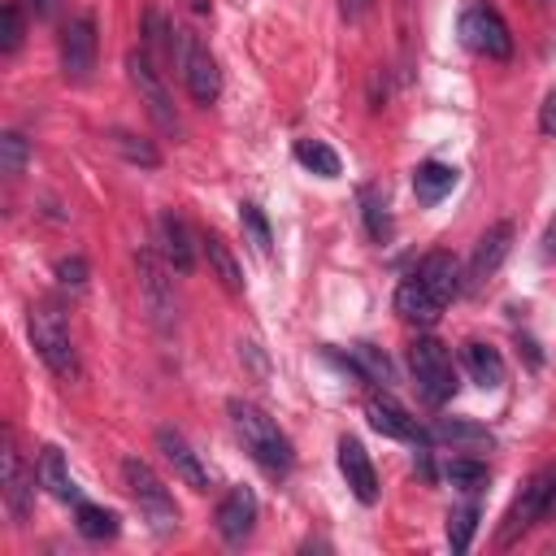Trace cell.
Here are the masks:
<instances>
[{
	"instance_id": "1",
	"label": "cell",
	"mask_w": 556,
	"mask_h": 556,
	"mask_svg": "<svg viewBox=\"0 0 556 556\" xmlns=\"http://www.w3.org/2000/svg\"><path fill=\"white\" fill-rule=\"evenodd\" d=\"M460 287H465V282H460L456 256L443 252V248H434V252H426V256L400 278V287H395V313H400L404 321H413V326H434V321L443 317L447 300H452Z\"/></svg>"
},
{
	"instance_id": "2",
	"label": "cell",
	"mask_w": 556,
	"mask_h": 556,
	"mask_svg": "<svg viewBox=\"0 0 556 556\" xmlns=\"http://www.w3.org/2000/svg\"><path fill=\"white\" fill-rule=\"evenodd\" d=\"M226 413H230V426H235V434H239L243 452H248V456H252L269 478L291 473V465H295L291 439L282 434V426H278L261 404H252V400H230V404H226Z\"/></svg>"
},
{
	"instance_id": "3",
	"label": "cell",
	"mask_w": 556,
	"mask_h": 556,
	"mask_svg": "<svg viewBox=\"0 0 556 556\" xmlns=\"http://www.w3.org/2000/svg\"><path fill=\"white\" fill-rule=\"evenodd\" d=\"M122 482H126L130 500L139 504L143 521H148L156 534H174V530H178V504H174V495H169L165 478H161L148 460L126 456V460H122Z\"/></svg>"
},
{
	"instance_id": "4",
	"label": "cell",
	"mask_w": 556,
	"mask_h": 556,
	"mask_svg": "<svg viewBox=\"0 0 556 556\" xmlns=\"http://www.w3.org/2000/svg\"><path fill=\"white\" fill-rule=\"evenodd\" d=\"M30 343L39 352V361L61 378V382H74L78 378V352H74V339H70V326H65V313L56 304H35L30 308Z\"/></svg>"
},
{
	"instance_id": "5",
	"label": "cell",
	"mask_w": 556,
	"mask_h": 556,
	"mask_svg": "<svg viewBox=\"0 0 556 556\" xmlns=\"http://www.w3.org/2000/svg\"><path fill=\"white\" fill-rule=\"evenodd\" d=\"M408 369H413V382H417V395L426 404H447L456 395V365H452V352L447 343H439L434 334H421L408 343Z\"/></svg>"
},
{
	"instance_id": "6",
	"label": "cell",
	"mask_w": 556,
	"mask_h": 556,
	"mask_svg": "<svg viewBox=\"0 0 556 556\" xmlns=\"http://www.w3.org/2000/svg\"><path fill=\"white\" fill-rule=\"evenodd\" d=\"M135 274H139V300L148 308V321L161 334H169L178 326V295H174V278H169L174 269H169V261L161 252H152V248H139L135 252Z\"/></svg>"
},
{
	"instance_id": "7",
	"label": "cell",
	"mask_w": 556,
	"mask_h": 556,
	"mask_svg": "<svg viewBox=\"0 0 556 556\" xmlns=\"http://www.w3.org/2000/svg\"><path fill=\"white\" fill-rule=\"evenodd\" d=\"M456 35L469 52L486 56V61H508L513 56V30L504 22V13L486 0H469L460 9V22H456Z\"/></svg>"
},
{
	"instance_id": "8",
	"label": "cell",
	"mask_w": 556,
	"mask_h": 556,
	"mask_svg": "<svg viewBox=\"0 0 556 556\" xmlns=\"http://www.w3.org/2000/svg\"><path fill=\"white\" fill-rule=\"evenodd\" d=\"M126 78H130V87L139 91V104L148 109L152 126H156V130H165V135H178L174 96H169V87H165V78H161V70H156V61H152V52H148V48L126 52Z\"/></svg>"
},
{
	"instance_id": "9",
	"label": "cell",
	"mask_w": 556,
	"mask_h": 556,
	"mask_svg": "<svg viewBox=\"0 0 556 556\" xmlns=\"http://www.w3.org/2000/svg\"><path fill=\"white\" fill-rule=\"evenodd\" d=\"M174 65H178V74H182V83H187V91H191L195 104H213V100H217V91H222V70H217L213 52H208L191 30H178V35H174Z\"/></svg>"
},
{
	"instance_id": "10",
	"label": "cell",
	"mask_w": 556,
	"mask_h": 556,
	"mask_svg": "<svg viewBox=\"0 0 556 556\" xmlns=\"http://www.w3.org/2000/svg\"><path fill=\"white\" fill-rule=\"evenodd\" d=\"M35 478H39V473L26 469V460H22L17 443H13V430H4V447H0V486H4V508H9V517H13L17 526L30 517Z\"/></svg>"
},
{
	"instance_id": "11",
	"label": "cell",
	"mask_w": 556,
	"mask_h": 556,
	"mask_svg": "<svg viewBox=\"0 0 556 556\" xmlns=\"http://www.w3.org/2000/svg\"><path fill=\"white\" fill-rule=\"evenodd\" d=\"M96 22L91 17H70L65 30H61V74L70 83H87L91 70H96Z\"/></svg>"
},
{
	"instance_id": "12",
	"label": "cell",
	"mask_w": 556,
	"mask_h": 556,
	"mask_svg": "<svg viewBox=\"0 0 556 556\" xmlns=\"http://www.w3.org/2000/svg\"><path fill=\"white\" fill-rule=\"evenodd\" d=\"M552 482H556V473H534L526 486H521V495L508 504V513H504V526H500V543H513L517 534H526L534 521H543L547 517V495H552Z\"/></svg>"
},
{
	"instance_id": "13",
	"label": "cell",
	"mask_w": 556,
	"mask_h": 556,
	"mask_svg": "<svg viewBox=\"0 0 556 556\" xmlns=\"http://www.w3.org/2000/svg\"><path fill=\"white\" fill-rule=\"evenodd\" d=\"M156 452L165 456V465L174 469V478H178L182 486H191V491H208V465L200 460V452H195L178 430L161 426V430H156Z\"/></svg>"
},
{
	"instance_id": "14",
	"label": "cell",
	"mask_w": 556,
	"mask_h": 556,
	"mask_svg": "<svg viewBox=\"0 0 556 556\" xmlns=\"http://www.w3.org/2000/svg\"><path fill=\"white\" fill-rule=\"evenodd\" d=\"M513 248V222H495L482 230V239L473 243V256H469V269H465V287H482L495 278V269L504 265Z\"/></svg>"
},
{
	"instance_id": "15",
	"label": "cell",
	"mask_w": 556,
	"mask_h": 556,
	"mask_svg": "<svg viewBox=\"0 0 556 556\" xmlns=\"http://www.w3.org/2000/svg\"><path fill=\"white\" fill-rule=\"evenodd\" d=\"M156 235H161V256L169 261V269L191 274V269H195L200 239L191 235L187 217H182V213H174V208H165V213H161V222H156Z\"/></svg>"
},
{
	"instance_id": "16",
	"label": "cell",
	"mask_w": 556,
	"mask_h": 556,
	"mask_svg": "<svg viewBox=\"0 0 556 556\" xmlns=\"http://www.w3.org/2000/svg\"><path fill=\"white\" fill-rule=\"evenodd\" d=\"M365 417H369V426H374L378 434H387V439L430 443V434L417 426V417H408V408L395 404L391 395H369V400H365Z\"/></svg>"
},
{
	"instance_id": "17",
	"label": "cell",
	"mask_w": 556,
	"mask_h": 556,
	"mask_svg": "<svg viewBox=\"0 0 556 556\" xmlns=\"http://www.w3.org/2000/svg\"><path fill=\"white\" fill-rule=\"evenodd\" d=\"M213 526L226 543H243L256 530V495L248 486H230L213 513Z\"/></svg>"
},
{
	"instance_id": "18",
	"label": "cell",
	"mask_w": 556,
	"mask_h": 556,
	"mask_svg": "<svg viewBox=\"0 0 556 556\" xmlns=\"http://www.w3.org/2000/svg\"><path fill=\"white\" fill-rule=\"evenodd\" d=\"M339 473H343V482L352 486V495H356L361 504H374V500H378V473H374V460H369L365 443L352 439V434L339 439Z\"/></svg>"
},
{
	"instance_id": "19",
	"label": "cell",
	"mask_w": 556,
	"mask_h": 556,
	"mask_svg": "<svg viewBox=\"0 0 556 556\" xmlns=\"http://www.w3.org/2000/svg\"><path fill=\"white\" fill-rule=\"evenodd\" d=\"M35 473H39V486H48L52 500H61V504H83V495H78V486H74V478H70V469H65V456H61L56 447H43V452H39Z\"/></svg>"
},
{
	"instance_id": "20",
	"label": "cell",
	"mask_w": 556,
	"mask_h": 556,
	"mask_svg": "<svg viewBox=\"0 0 556 556\" xmlns=\"http://www.w3.org/2000/svg\"><path fill=\"white\" fill-rule=\"evenodd\" d=\"M343 365H348V374L361 378V382H382V387L395 382V369H391L387 352L374 348V343H352L348 356H343Z\"/></svg>"
},
{
	"instance_id": "21",
	"label": "cell",
	"mask_w": 556,
	"mask_h": 556,
	"mask_svg": "<svg viewBox=\"0 0 556 556\" xmlns=\"http://www.w3.org/2000/svg\"><path fill=\"white\" fill-rule=\"evenodd\" d=\"M430 434H434V439H443V443H452L456 452H482V447H491V443H495L486 426L465 421V417H443V421H434V430H430Z\"/></svg>"
},
{
	"instance_id": "22",
	"label": "cell",
	"mask_w": 556,
	"mask_h": 556,
	"mask_svg": "<svg viewBox=\"0 0 556 556\" xmlns=\"http://www.w3.org/2000/svg\"><path fill=\"white\" fill-rule=\"evenodd\" d=\"M452 187H456V169L443 161H421L413 169V191L421 204H439L443 195H452Z\"/></svg>"
},
{
	"instance_id": "23",
	"label": "cell",
	"mask_w": 556,
	"mask_h": 556,
	"mask_svg": "<svg viewBox=\"0 0 556 556\" xmlns=\"http://www.w3.org/2000/svg\"><path fill=\"white\" fill-rule=\"evenodd\" d=\"M465 369H469V378L482 387V391H495L500 382H504V356L491 348V343H465Z\"/></svg>"
},
{
	"instance_id": "24",
	"label": "cell",
	"mask_w": 556,
	"mask_h": 556,
	"mask_svg": "<svg viewBox=\"0 0 556 556\" xmlns=\"http://www.w3.org/2000/svg\"><path fill=\"white\" fill-rule=\"evenodd\" d=\"M356 200H361V222H365L369 239H374V243H387L391 230H395V222H391V213H387V195H382V187L365 182V187L356 191Z\"/></svg>"
},
{
	"instance_id": "25",
	"label": "cell",
	"mask_w": 556,
	"mask_h": 556,
	"mask_svg": "<svg viewBox=\"0 0 556 556\" xmlns=\"http://www.w3.org/2000/svg\"><path fill=\"white\" fill-rule=\"evenodd\" d=\"M200 252L208 256V269L217 274V282L239 295V291H243V269H239L235 252L226 248V239H222V235H204V239H200Z\"/></svg>"
},
{
	"instance_id": "26",
	"label": "cell",
	"mask_w": 556,
	"mask_h": 556,
	"mask_svg": "<svg viewBox=\"0 0 556 556\" xmlns=\"http://www.w3.org/2000/svg\"><path fill=\"white\" fill-rule=\"evenodd\" d=\"M443 473H447V482H452L456 491H465V495H478V491L491 482V469H486V460H478V456H452Z\"/></svg>"
},
{
	"instance_id": "27",
	"label": "cell",
	"mask_w": 556,
	"mask_h": 556,
	"mask_svg": "<svg viewBox=\"0 0 556 556\" xmlns=\"http://www.w3.org/2000/svg\"><path fill=\"white\" fill-rule=\"evenodd\" d=\"M74 526H78V534L83 539H113L117 534V513H109V508H100V504H74Z\"/></svg>"
},
{
	"instance_id": "28",
	"label": "cell",
	"mask_w": 556,
	"mask_h": 556,
	"mask_svg": "<svg viewBox=\"0 0 556 556\" xmlns=\"http://www.w3.org/2000/svg\"><path fill=\"white\" fill-rule=\"evenodd\" d=\"M174 35H178V26H174L165 13H156V9L143 13V48L152 52V61L174 56Z\"/></svg>"
},
{
	"instance_id": "29",
	"label": "cell",
	"mask_w": 556,
	"mask_h": 556,
	"mask_svg": "<svg viewBox=\"0 0 556 556\" xmlns=\"http://www.w3.org/2000/svg\"><path fill=\"white\" fill-rule=\"evenodd\" d=\"M109 143H113L130 165H143V169H156V165H161V152L152 148V139H139V135H130V130H113Z\"/></svg>"
},
{
	"instance_id": "30",
	"label": "cell",
	"mask_w": 556,
	"mask_h": 556,
	"mask_svg": "<svg viewBox=\"0 0 556 556\" xmlns=\"http://www.w3.org/2000/svg\"><path fill=\"white\" fill-rule=\"evenodd\" d=\"M295 161H300L304 169L321 174V178H334V174H339V156H334V148H326L321 139H300V143H295Z\"/></svg>"
},
{
	"instance_id": "31",
	"label": "cell",
	"mask_w": 556,
	"mask_h": 556,
	"mask_svg": "<svg viewBox=\"0 0 556 556\" xmlns=\"http://www.w3.org/2000/svg\"><path fill=\"white\" fill-rule=\"evenodd\" d=\"M239 222H243V235H248V243H252L261 256H269V248H274V230H269V217L261 213V204L243 200V204H239Z\"/></svg>"
},
{
	"instance_id": "32",
	"label": "cell",
	"mask_w": 556,
	"mask_h": 556,
	"mask_svg": "<svg viewBox=\"0 0 556 556\" xmlns=\"http://www.w3.org/2000/svg\"><path fill=\"white\" fill-rule=\"evenodd\" d=\"M26 161H30V139H26L22 130H4V135H0V174L22 178Z\"/></svg>"
},
{
	"instance_id": "33",
	"label": "cell",
	"mask_w": 556,
	"mask_h": 556,
	"mask_svg": "<svg viewBox=\"0 0 556 556\" xmlns=\"http://www.w3.org/2000/svg\"><path fill=\"white\" fill-rule=\"evenodd\" d=\"M478 517H482V508H478L473 500L447 517V543H452V552H469L473 530H478Z\"/></svg>"
},
{
	"instance_id": "34",
	"label": "cell",
	"mask_w": 556,
	"mask_h": 556,
	"mask_svg": "<svg viewBox=\"0 0 556 556\" xmlns=\"http://www.w3.org/2000/svg\"><path fill=\"white\" fill-rule=\"evenodd\" d=\"M22 35H26L22 4H17V0H4V9H0V52L13 56V52L22 48Z\"/></svg>"
},
{
	"instance_id": "35",
	"label": "cell",
	"mask_w": 556,
	"mask_h": 556,
	"mask_svg": "<svg viewBox=\"0 0 556 556\" xmlns=\"http://www.w3.org/2000/svg\"><path fill=\"white\" fill-rule=\"evenodd\" d=\"M56 278H61V287H83L87 282V261L83 256H61L56 261Z\"/></svg>"
},
{
	"instance_id": "36",
	"label": "cell",
	"mask_w": 556,
	"mask_h": 556,
	"mask_svg": "<svg viewBox=\"0 0 556 556\" xmlns=\"http://www.w3.org/2000/svg\"><path fill=\"white\" fill-rule=\"evenodd\" d=\"M539 130H543L547 139H556V87H552L547 100L539 104Z\"/></svg>"
},
{
	"instance_id": "37",
	"label": "cell",
	"mask_w": 556,
	"mask_h": 556,
	"mask_svg": "<svg viewBox=\"0 0 556 556\" xmlns=\"http://www.w3.org/2000/svg\"><path fill=\"white\" fill-rule=\"evenodd\" d=\"M26 9H30V17H39V22H52V17L61 13V0H26Z\"/></svg>"
},
{
	"instance_id": "38",
	"label": "cell",
	"mask_w": 556,
	"mask_h": 556,
	"mask_svg": "<svg viewBox=\"0 0 556 556\" xmlns=\"http://www.w3.org/2000/svg\"><path fill=\"white\" fill-rule=\"evenodd\" d=\"M369 4H374V0H339V13H343L348 22H356V17H365Z\"/></svg>"
},
{
	"instance_id": "39",
	"label": "cell",
	"mask_w": 556,
	"mask_h": 556,
	"mask_svg": "<svg viewBox=\"0 0 556 556\" xmlns=\"http://www.w3.org/2000/svg\"><path fill=\"white\" fill-rule=\"evenodd\" d=\"M543 256H547V261H556V217L543 226Z\"/></svg>"
},
{
	"instance_id": "40",
	"label": "cell",
	"mask_w": 556,
	"mask_h": 556,
	"mask_svg": "<svg viewBox=\"0 0 556 556\" xmlns=\"http://www.w3.org/2000/svg\"><path fill=\"white\" fill-rule=\"evenodd\" d=\"M556 513V482H552V495H547V517Z\"/></svg>"
}]
</instances>
